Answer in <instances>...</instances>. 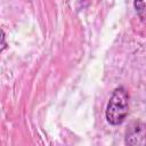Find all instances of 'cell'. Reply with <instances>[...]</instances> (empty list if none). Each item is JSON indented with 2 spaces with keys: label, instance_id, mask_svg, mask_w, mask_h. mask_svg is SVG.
I'll list each match as a JSON object with an SVG mask.
<instances>
[{
  "label": "cell",
  "instance_id": "277c9868",
  "mask_svg": "<svg viewBox=\"0 0 146 146\" xmlns=\"http://www.w3.org/2000/svg\"><path fill=\"white\" fill-rule=\"evenodd\" d=\"M1 33H2V36H1V51H3L5 50V48H6V38H5V32H3V30H1Z\"/></svg>",
  "mask_w": 146,
  "mask_h": 146
},
{
  "label": "cell",
  "instance_id": "3957f363",
  "mask_svg": "<svg viewBox=\"0 0 146 146\" xmlns=\"http://www.w3.org/2000/svg\"><path fill=\"white\" fill-rule=\"evenodd\" d=\"M135 9L143 22L146 23V0H135Z\"/></svg>",
  "mask_w": 146,
  "mask_h": 146
},
{
  "label": "cell",
  "instance_id": "6da1fadb",
  "mask_svg": "<svg viewBox=\"0 0 146 146\" xmlns=\"http://www.w3.org/2000/svg\"><path fill=\"white\" fill-rule=\"evenodd\" d=\"M129 111V95L124 87L120 86L114 89L112 92V96L107 103L106 111H105V117L107 122L112 125H119L121 124Z\"/></svg>",
  "mask_w": 146,
  "mask_h": 146
},
{
  "label": "cell",
  "instance_id": "7a4b0ae2",
  "mask_svg": "<svg viewBox=\"0 0 146 146\" xmlns=\"http://www.w3.org/2000/svg\"><path fill=\"white\" fill-rule=\"evenodd\" d=\"M125 143L129 145H143L146 144V133L145 127L140 123H136L135 127H131L129 131H127Z\"/></svg>",
  "mask_w": 146,
  "mask_h": 146
}]
</instances>
